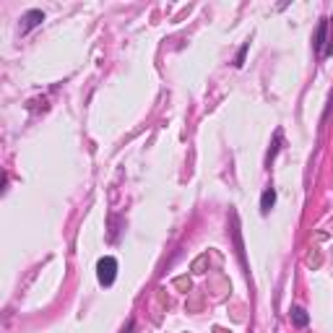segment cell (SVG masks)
<instances>
[{
	"label": "cell",
	"instance_id": "6da1fadb",
	"mask_svg": "<svg viewBox=\"0 0 333 333\" xmlns=\"http://www.w3.org/2000/svg\"><path fill=\"white\" fill-rule=\"evenodd\" d=\"M115 271H117L115 258H102V261H99V284L112 286V281H115Z\"/></svg>",
	"mask_w": 333,
	"mask_h": 333
},
{
	"label": "cell",
	"instance_id": "7a4b0ae2",
	"mask_svg": "<svg viewBox=\"0 0 333 333\" xmlns=\"http://www.w3.org/2000/svg\"><path fill=\"white\" fill-rule=\"evenodd\" d=\"M40 21H42V11H31V13L26 16V26H24V31H29L31 26H36Z\"/></svg>",
	"mask_w": 333,
	"mask_h": 333
},
{
	"label": "cell",
	"instance_id": "3957f363",
	"mask_svg": "<svg viewBox=\"0 0 333 333\" xmlns=\"http://www.w3.org/2000/svg\"><path fill=\"white\" fill-rule=\"evenodd\" d=\"M291 318H294V323H297V325H307V315H305V310H300V307L291 310Z\"/></svg>",
	"mask_w": 333,
	"mask_h": 333
},
{
	"label": "cell",
	"instance_id": "277c9868",
	"mask_svg": "<svg viewBox=\"0 0 333 333\" xmlns=\"http://www.w3.org/2000/svg\"><path fill=\"white\" fill-rule=\"evenodd\" d=\"M273 203H276V193H273V190H266V193H263V203H261L263 211H268Z\"/></svg>",
	"mask_w": 333,
	"mask_h": 333
},
{
	"label": "cell",
	"instance_id": "5b68a950",
	"mask_svg": "<svg viewBox=\"0 0 333 333\" xmlns=\"http://www.w3.org/2000/svg\"><path fill=\"white\" fill-rule=\"evenodd\" d=\"M245 52H247V45L240 50V57H237V65H242V60H245Z\"/></svg>",
	"mask_w": 333,
	"mask_h": 333
}]
</instances>
